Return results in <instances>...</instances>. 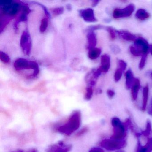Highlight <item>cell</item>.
Segmentation results:
<instances>
[{"instance_id":"6da1fadb","label":"cell","mask_w":152,"mask_h":152,"mask_svg":"<svg viewBox=\"0 0 152 152\" xmlns=\"http://www.w3.org/2000/svg\"><path fill=\"white\" fill-rule=\"evenodd\" d=\"M81 113L79 110L72 112L67 121L63 125L58 126L57 131L66 136H70L77 130L81 125Z\"/></svg>"},{"instance_id":"7a4b0ae2","label":"cell","mask_w":152,"mask_h":152,"mask_svg":"<svg viewBox=\"0 0 152 152\" xmlns=\"http://www.w3.org/2000/svg\"><path fill=\"white\" fill-rule=\"evenodd\" d=\"M111 124L113 127V134L111 138L116 140L125 139L128 128L124 123L122 122L117 117H113L111 120Z\"/></svg>"},{"instance_id":"3957f363","label":"cell","mask_w":152,"mask_h":152,"mask_svg":"<svg viewBox=\"0 0 152 152\" xmlns=\"http://www.w3.org/2000/svg\"><path fill=\"white\" fill-rule=\"evenodd\" d=\"M14 67L16 71H19L23 70L32 69L34 72L31 77H35L39 74V65L37 62L34 61H28L25 58H19L15 61L14 65Z\"/></svg>"},{"instance_id":"277c9868","label":"cell","mask_w":152,"mask_h":152,"mask_svg":"<svg viewBox=\"0 0 152 152\" xmlns=\"http://www.w3.org/2000/svg\"><path fill=\"white\" fill-rule=\"evenodd\" d=\"M100 146L108 151L120 150L127 145L126 139L116 140L113 139H104L101 140Z\"/></svg>"},{"instance_id":"5b68a950","label":"cell","mask_w":152,"mask_h":152,"mask_svg":"<svg viewBox=\"0 0 152 152\" xmlns=\"http://www.w3.org/2000/svg\"><path fill=\"white\" fill-rule=\"evenodd\" d=\"M20 46L25 55H30L31 50L32 41L30 33L27 30L24 31L21 35Z\"/></svg>"},{"instance_id":"8992f818","label":"cell","mask_w":152,"mask_h":152,"mask_svg":"<svg viewBox=\"0 0 152 152\" xmlns=\"http://www.w3.org/2000/svg\"><path fill=\"white\" fill-rule=\"evenodd\" d=\"M135 6L130 4L123 9H115L113 12V17L115 19L129 17L130 16L135 10Z\"/></svg>"},{"instance_id":"52a82bcc","label":"cell","mask_w":152,"mask_h":152,"mask_svg":"<svg viewBox=\"0 0 152 152\" xmlns=\"http://www.w3.org/2000/svg\"><path fill=\"white\" fill-rule=\"evenodd\" d=\"M72 146L71 144H66L62 141L53 144L48 148L47 152H69Z\"/></svg>"},{"instance_id":"ba28073f","label":"cell","mask_w":152,"mask_h":152,"mask_svg":"<svg viewBox=\"0 0 152 152\" xmlns=\"http://www.w3.org/2000/svg\"><path fill=\"white\" fill-rule=\"evenodd\" d=\"M134 46L136 49L141 53L142 56L148 54L150 45L147 41L142 37H139L137 38L134 41Z\"/></svg>"},{"instance_id":"9c48e42d","label":"cell","mask_w":152,"mask_h":152,"mask_svg":"<svg viewBox=\"0 0 152 152\" xmlns=\"http://www.w3.org/2000/svg\"><path fill=\"white\" fill-rule=\"evenodd\" d=\"M80 16L84 21L88 23H95L96 22V18L94 15V10L91 8L82 10L79 11Z\"/></svg>"},{"instance_id":"30bf717a","label":"cell","mask_w":152,"mask_h":152,"mask_svg":"<svg viewBox=\"0 0 152 152\" xmlns=\"http://www.w3.org/2000/svg\"><path fill=\"white\" fill-rule=\"evenodd\" d=\"M152 151V137L147 138L145 145H141L139 138H138L137 146L136 152H151Z\"/></svg>"},{"instance_id":"8fae6325","label":"cell","mask_w":152,"mask_h":152,"mask_svg":"<svg viewBox=\"0 0 152 152\" xmlns=\"http://www.w3.org/2000/svg\"><path fill=\"white\" fill-rule=\"evenodd\" d=\"M110 67V56L107 54L103 55L101 57V65L98 69L102 73H106L109 70Z\"/></svg>"},{"instance_id":"7c38bea8","label":"cell","mask_w":152,"mask_h":152,"mask_svg":"<svg viewBox=\"0 0 152 152\" xmlns=\"http://www.w3.org/2000/svg\"><path fill=\"white\" fill-rule=\"evenodd\" d=\"M88 40L87 49L89 50L91 49L96 47L97 44V38L96 34L93 31L88 32L87 35Z\"/></svg>"},{"instance_id":"4fadbf2b","label":"cell","mask_w":152,"mask_h":152,"mask_svg":"<svg viewBox=\"0 0 152 152\" xmlns=\"http://www.w3.org/2000/svg\"><path fill=\"white\" fill-rule=\"evenodd\" d=\"M117 34L122 39L127 41L134 42L138 38V37L137 38L134 34L126 31H123V30L117 31Z\"/></svg>"},{"instance_id":"5bb4252c","label":"cell","mask_w":152,"mask_h":152,"mask_svg":"<svg viewBox=\"0 0 152 152\" xmlns=\"http://www.w3.org/2000/svg\"><path fill=\"white\" fill-rule=\"evenodd\" d=\"M141 88L140 81L138 79L135 78L134 83L131 88L132 98L133 101L137 99L138 94L139 91Z\"/></svg>"},{"instance_id":"9a60e30c","label":"cell","mask_w":152,"mask_h":152,"mask_svg":"<svg viewBox=\"0 0 152 152\" xmlns=\"http://www.w3.org/2000/svg\"><path fill=\"white\" fill-rule=\"evenodd\" d=\"M125 86L126 89L128 90L131 89L134 83L135 78H134L133 73L131 69H129L125 73Z\"/></svg>"},{"instance_id":"2e32d148","label":"cell","mask_w":152,"mask_h":152,"mask_svg":"<svg viewBox=\"0 0 152 152\" xmlns=\"http://www.w3.org/2000/svg\"><path fill=\"white\" fill-rule=\"evenodd\" d=\"M135 16L139 20L145 21L150 18V15L145 10L140 9L136 12Z\"/></svg>"},{"instance_id":"e0dca14e","label":"cell","mask_w":152,"mask_h":152,"mask_svg":"<svg viewBox=\"0 0 152 152\" xmlns=\"http://www.w3.org/2000/svg\"><path fill=\"white\" fill-rule=\"evenodd\" d=\"M149 88L148 85L147 84L143 90V100H142V110L145 111L147 105L148 99Z\"/></svg>"},{"instance_id":"ac0fdd59","label":"cell","mask_w":152,"mask_h":152,"mask_svg":"<svg viewBox=\"0 0 152 152\" xmlns=\"http://www.w3.org/2000/svg\"><path fill=\"white\" fill-rule=\"evenodd\" d=\"M101 53V49L98 48L91 49L88 51V57L91 60H95L99 56Z\"/></svg>"},{"instance_id":"d6986e66","label":"cell","mask_w":152,"mask_h":152,"mask_svg":"<svg viewBox=\"0 0 152 152\" xmlns=\"http://www.w3.org/2000/svg\"><path fill=\"white\" fill-rule=\"evenodd\" d=\"M151 131H152V124L151 122L149 119H148L146 121V125L145 129L144 131L140 132L141 135L145 137H149V136L151 135Z\"/></svg>"},{"instance_id":"ffe728a7","label":"cell","mask_w":152,"mask_h":152,"mask_svg":"<svg viewBox=\"0 0 152 152\" xmlns=\"http://www.w3.org/2000/svg\"><path fill=\"white\" fill-rule=\"evenodd\" d=\"M27 20V14L23 12L22 14L19 15L18 17L17 18L14 24V28H15V31H17V30L18 25L19 23H21V22H25Z\"/></svg>"},{"instance_id":"44dd1931","label":"cell","mask_w":152,"mask_h":152,"mask_svg":"<svg viewBox=\"0 0 152 152\" xmlns=\"http://www.w3.org/2000/svg\"><path fill=\"white\" fill-rule=\"evenodd\" d=\"M106 30L109 33L110 39L112 40L115 39L116 37V34H117V30H115L111 26H107L106 27Z\"/></svg>"},{"instance_id":"7402d4cb","label":"cell","mask_w":152,"mask_h":152,"mask_svg":"<svg viewBox=\"0 0 152 152\" xmlns=\"http://www.w3.org/2000/svg\"><path fill=\"white\" fill-rule=\"evenodd\" d=\"M48 18L47 17L44 18L42 20L40 26V31L41 32H44L48 28Z\"/></svg>"},{"instance_id":"603a6c76","label":"cell","mask_w":152,"mask_h":152,"mask_svg":"<svg viewBox=\"0 0 152 152\" xmlns=\"http://www.w3.org/2000/svg\"><path fill=\"white\" fill-rule=\"evenodd\" d=\"M93 95V89L92 87L89 86L86 88V92L84 95V99L86 100H90L92 98Z\"/></svg>"},{"instance_id":"cb8c5ba5","label":"cell","mask_w":152,"mask_h":152,"mask_svg":"<svg viewBox=\"0 0 152 152\" xmlns=\"http://www.w3.org/2000/svg\"><path fill=\"white\" fill-rule=\"evenodd\" d=\"M0 59L3 63L8 64L10 62L9 56L6 53L2 51H0Z\"/></svg>"},{"instance_id":"d4e9b609","label":"cell","mask_w":152,"mask_h":152,"mask_svg":"<svg viewBox=\"0 0 152 152\" xmlns=\"http://www.w3.org/2000/svg\"><path fill=\"white\" fill-rule=\"evenodd\" d=\"M124 71L120 68H118L116 69L114 74V80L115 82H117L121 80L122 76L123 73Z\"/></svg>"},{"instance_id":"484cf974","label":"cell","mask_w":152,"mask_h":152,"mask_svg":"<svg viewBox=\"0 0 152 152\" xmlns=\"http://www.w3.org/2000/svg\"><path fill=\"white\" fill-rule=\"evenodd\" d=\"M50 10L54 16H57L59 15L64 13V9L63 7H61L51 9H50Z\"/></svg>"},{"instance_id":"4316f807","label":"cell","mask_w":152,"mask_h":152,"mask_svg":"<svg viewBox=\"0 0 152 152\" xmlns=\"http://www.w3.org/2000/svg\"><path fill=\"white\" fill-rule=\"evenodd\" d=\"M148 55H143L141 56V59L139 64V68L140 70H141L145 67L146 62L147 58Z\"/></svg>"},{"instance_id":"83f0119b","label":"cell","mask_w":152,"mask_h":152,"mask_svg":"<svg viewBox=\"0 0 152 152\" xmlns=\"http://www.w3.org/2000/svg\"><path fill=\"white\" fill-rule=\"evenodd\" d=\"M130 51L133 56H142L141 53L137 50L136 49V48L134 46H131L130 47Z\"/></svg>"},{"instance_id":"f1b7e54d","label":"cell","mask_w":152,"mask_h":152,"mask_svg":"<svg viewBox=\"0 0 152 152\" xmlns=\"http://www.w3.org/2000/svg\"><path fill=\"white\" fill-rule=\"evenodd\" d=\"M110 48H111L112 52L114 53L115 54H119L121 51V49H120V47L117 45H115V44L111 45Z\"/></svg>"},{"instance_id":"f546056e","label":"cell","mask_w":152,"mask_h":152,"mask_svg":"<svg viewBox=\"0 0 152 152\" xmlns=\"http://www.w3.org/2000/svg\"><path fill=\"white\" fill-rule=\"evenodd\" d=\"M118 68L122 70L124 72L127 67V64L123 60H119L118 61Z\"/></svg>"},{"instance_id":"4dcf8cb0","label":"cell","mask_w":152,"mask_h":152,"mask_svg":"<svg viewBox=\"0 0 152 152\" xmlns=\"http://www.w3.org/2000/svg\"><path fill=\"white\" fill-rule=\"evenodd\" d=\"M103 28H104V26H103L100 25H98L93 26H90L89 28V29H88V30L89 32H94V31L101 29Z\"/></svg>"},{"instance_id":"1f68e13d","label":"cell","mask_w":152,"mask_h":152,"mask_svg":"<svg viewBox=\"0 0 152 152\" xmlns=\"http://www.w3.org/2000/svg\"><path fill=\"white\" fill-rule=\"evenodd\" d=\"M88 131V128H87V127L83 128V129H82L80 130V131H79L77 132V134H76V136H77V137H80V136H81L82 135H83V134L86 133Z\"/></svg>"},{"instance_id":"d6a6232c","label":"cell","mask_w":152,"mask_h":152,"mask_svg":"<svg viewBox=\"0 0 152 152\" xmlns=\"http://www.w3.org/2000/svg\"><path fill=\"white\" fill-rule=\"evenodd\" d=\"M107 94L109 98L112 99L115 95V92L112 90L108 89L107 91Z\"/></svg>"},{"instance_id":"836d02e7","label":"cell","mask_w":152,"mask_h":152,"mask_svg":"<svg viewBox=\"0 0 152 152\" xmlns=\"http://www.w3.org/2000/svg\"><path fill=\"white\" fill-rule=\"evenodd\" d=\"M148 114L152 116V97L148 107Z\"/></svg>"},{"instance_id":"e575fe53","label":"cell","mask_w":152,"mask_h":152,"mask_svg":"<svg viewBox=\"0 0 152 152\" xmlns=\"http://www.w3.org/2000/svg\"><path fill=\"white\" fill-rule=\"evenodd\" d=\"M89 152H104V151L102 148H100L94 147L91 148Z\"/></svg>"},{"instance_id":"d590c367","label":"cell","mask_w":152,"mask_h":152,"mask_svg":"<svg viewBox=\"0 0 152 152\" xmlns=\"http://www.w3.org/2000/svg\"><path fill=\"white\" fill-rule=\"evenodd\" d=\"M146 75L147 76L149 77L152 80V70H149V71H148Z\"/></svg>"},{"instance_id":"8d00e7d4","label":"cell","mask_w":152,"mask_h":152,"mask_svg":"<svg viewBox=\"0 0 152 152\" xmlns=\"http://www.w3.org/2000/svg\"><path fill=\"white\" fill-rule=\"evenodd\" d=\"M99 1H98V0H95V1H92V4H91V6L92 7H96L97 5L98 4V3H99Z\"/></svg>"},{"instance_id":"74e56055","label":"cell","mask_w":152,"mask_h":152,"mask_svg":"<svg viewBox=\"0 0 152 152\" xmlns=\"http://www.w3.org/2000/svg\"><path fill=\"white\" fill-rule=\"evenodd\" d=\"M66 7H67V9L68 10H70L72 9V7H71L70 5H67V6H66Z\"/></svg>"},{"instance_id":"f35d334b","label":"cell","mask_w":152,"mask_h":152,"mask_svg":"<svg viewBox=\"0 0 152 152\" xmlns=\"http://www.w3.org/2000/svg\"><path fill=\"white\" fill-rule=\"evenodd\" d=\"M29 152H38L37 149L34 148V149H31V151H29Z\"/></svg>"},{"instance_id":"ab89813d","label":"cell","mask_w":152,"mask_h":152,"mask_svg":"<svg viewBox=\"0 0 152 152\" xmlns=\"http://www.w3.org/2000/svg\"><path fill=\"white\" fill-rule=\"evenodd\" d=\"M149 51H150L151 55L152 56V45H150V48H149Z\"/></svg>"},{"instance_id":"60d3db41","label":"cell","mask_w":152,"mask_h":152,"mask_svg":"<svg viewBox=\"0 0 152 152\" xmlns=\"http://www.w3.org/2000/svg\"><path fill=\"white\" fill-rule=\"evenodd\" d=\"M116 152H125V151L123 150H120V151H117Z\"/></svg>"},{"instance_id":"b9f144b4","label":"cell","mask_w":152,"mask_h":152,"mask_svg":"<svg viewBox=\"0 0 152 152\" xmlns=\"http://www.w3.org/2000/svg\"><path fill=\"white\" fill-rule=\"evenodd\" d=\"M23 152V151H16V152Z\"/></svg>"}]
</instances>
